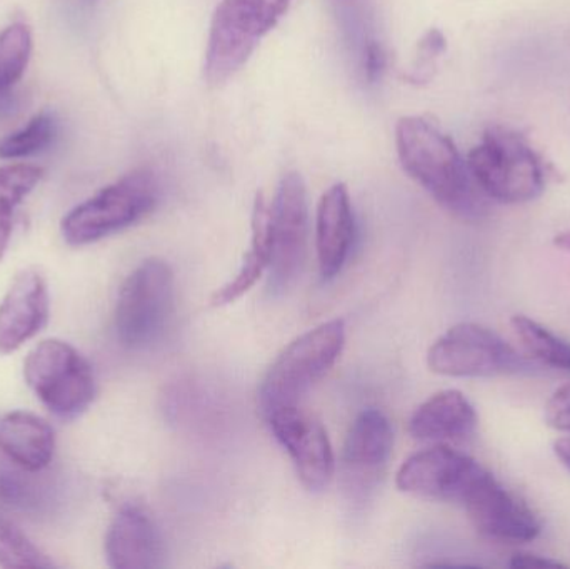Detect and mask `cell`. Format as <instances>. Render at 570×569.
Wrapping results in <instances>:
<instances>
[{"label":"cell","instance_id":"obj_29","mask_svg":"<svg viewBox=\"0 0 570 569\" xmlns=\"http://www.w3.org/2000/svg\"><path fill=\"white\" fill-rule=\"evenodd\" d=\"M20 106H22V99H20L16 90L12 89L0 92V119L19 112Z\"/></svg>","mask_w":570,"mask_h":569},{"label":"cell","instance_id":"obj_19","mask_svg":"<svg viewBox=\"0 0 570 569\" xmlns=\"http://www.w3.org/2000/svg\"><path fill=\"white\" fill-rule=\"evenodd\" d=\"M271 259H273V244H271L269 200L264 197V194H257L253 210V239H250L249 251L244 257L239 273L214 293L210 304L214 307H224L236 303L256 286L266 271H269Z\"/></svg>","mask_w":570,"mask_h":569},{"label":"cell","instance_id":"obj_17","mask_svg":"<svg viewBox=\"0 0 570 569\" xmlns=\"http://www.w3.org/2000/svg\"><path fill=\"white\" fill-rule=\"evenodd\" d=\"M392 447L394 433L387 416L377 410H365L348 430L342 463L348 477H377L391 458Z\"/></svg>","mask_w":570,"mask_h":569},{"label":"cell","instance_id":"obj_21","mask_svg":"<svg viewBox=\"0 0 570 569\" xmlns=\"http://www.w3.org/2000/svg\"><path fill=\"white\" fill-rule=\"evenodd\" d=\"M511 326L532 363L570 373L569 341L524 314L512 317Z\"/></svg>","mask_w":570,"mask_h":569},{"label":"cell","instance_id":"obj_24","mask_svg":"<svg viewBox=\"0 0 570 569\" xmlns=\"http://www.w3.org/2000/svg\"><path fill=\"white\" fill-rule=\"evenodd\" d=\"M0 567L56 568L57 565L19 527L0 520Z\"/></svg>","mask_w":570,"mask_h":569},{"label":"cell","instance_id":"obj_4","mask_svg":"<svg viewBox=\"0 0 570 569\" xmlns=\"http://www.w3.org/2000/svg\"><path fill=\"white\" fill-rule=\"evenodd\" d=\"M345 346V324L327 321L292 341L267 371L259 403L267 418L284 408L297 406L317 381L327 374Z\"/></svg>","mask_w":570,"mask_h":569},{"label":"cell","instance_id":"obj_22","mask_svg":"<svg viewBox=\"0 0 570 569\" xmlns=\"http://www.w3.org/2000/svg\"><path fill=\"white\" fill-rule=\"evenodd\" d=\"M32 56V33L26 23L16 22L0 32V92L17 86Z\"/></svg>","mask_w":570,"mask_h":569},{"label":"cell","instance_id":"obj_2","mask_svg":"<svg viewBox=\"0 0 570 569\" xmlns=\"http://www.w3.org/2000/svg\"><path fill=\"white\" fill-rule=\"evenodd\" d=\"M472 179L489 199L524 204L546 189V169L529 140L508 127L492 126L469 153Z\"/></svg>","mask_w":570,"mask_h":569},{"label":"cell","instance_id":"obj_6","mask_svg":"<svg viewBox=\"0 0 570 569\" xmlns=\"http://www.w3.org/2000/svg\"><path fill=\"white\" fill-rule=\"evenodd\" d=\"M174 271L166 261L150 257L129 274L117 297L116 333L127 350H147L169 326L176 297Z\"/></svg>","mask_w":570,"mask_h":569},{"label":"cell","instance_id":"obj_11","mask_svg":"<svg viewBox=\"0 0 570 569\" xmlns=\"http://www.w3.org/2000/svg\"><path fill=\"white\" fill-rule=\"evenodd\" d=\"M472 527L489 540L501 543H531L541 534L538 514L515 497L491 471L478 481L461 504Z\"/></svg>","mask_w":570,"mask_h":569},{"label":"cell","instance_id":"obj_8","mask_svg":"<svg viewBox=\"0 0 570 569\" xmlns=\"http://www.w3.org/2000/svg\"><path fill=\"white\" fill-rule=\"evenodd\" d=\"M432 373L449 377H498L525 374L535 364L495 331L475 323L455 324L428 353Z\"/></svg>","mask_w":570,"mask_h":569},{"label":"cell","instance_id":"obj_26","mask_svg":"<svg viewBox=\"0 0 570 569\" xmlns=\"http://www.w3.org/2000/svg\"><path fill=\"white\" fill-rule=\"evenodd\" d=\"M448 49V40L444 33L439 29H431L417 47V57H415L414 66L409 72L407 79L414 84H425L434 77L438 59Z\"/></svg>","mask_w":570,"mask_h":569},{"label":"cell","instance_id":"obj_13","mask_svg":"<svg viewBox=\"0 0 570 569\" xmlns=\"http://www.w3.org/2000/svg\"><path fill=\"white\" fill-rule=\"evenodd\" d=\"M49 320V291L36 269L17 274L0 303V353L10 354L33 340Z\"/></svg>","mask_w":570,"mask_h":569},{"label":"cell","instance_id":"obj_1","mask_svg":"<svg viewBox=\"0 0 570 569\" xmlns=\"http://www.w3.org/2000/svg\"><path fill=\"white\" fill-rule=\"evenodd\" d=\"M395 147L405 173L449 213L481 219L485 196L472 179L451 137L421 116L402 117L395 126Z\"/></svg>","mask_w":570,"mask_h":569},{"label":"cell","instance_id":"obj_7","mask_svg":"<svg viewBox=\"0 0 570 569\" xmlns=\"http://www.w3.org/2000/svg\"><path fill=\"white\" fill-rule=\"evenodd\" d=\"M23 377L40 403L59 418H77L96 398L89 361L66 341L37 344L23 363Z\"/></svg>","mask_w":570,"mask_h":569},{"label":"cell","instance_id":"obj_27","mask_svg":"<svg viewBox=\"0 0 570 569\" xmlns=\"http://www.w3.org/2000/svg\"><path fill=\"white\" fill-rule=\"evenodd\" d=\"M544 420L552 430L570 433V383L559 387L544 408Z\"/></svg>","mask_w":570,"mask_h":569},{"label":"cell","instance_id":"obj_20","mask_svg":"<svg viewBox=\"0 0 570 569\" xmlns=\"http://www.w3.org/2000/svg\"><path fill=\"white\" fill-rule=\"evenodd\" d=\"M43 169L32 164H7L0 167V263L12 239L17 207L42 180Z\"/></svg>","mask_w":570,"mask_h":569},{"label":"cell","instance_id":"obj_10","mask_svg":"<svg viewBox=\"0 0 570 569\" xmlns=\"http://www.w3.org/2000/svg\"><path fill=\"white\" fill-rule=\"evenodd\" d=\"M488 471L474 458L439 444L405 460L395 481L404 493L462 504Z\"/></svg>","mask_w":570,"mask_h":569},{"label":"cell","instance_id":"obj_23","mask_svg":"<svg viewBox=\"0 0 570 569\" xmlns=\"http://www.w3.org/2000/svg\"><path fill=\"white\" fill-rule=\"evenodd\" d=\"M57 136V120L53 114L40 112L26 127L0 140V159H20L42 153Z\"/></svg>","mask_w":570,"mask_h":569},{"label":"cell","instance_id":"obj_15","mask_svg":"<svg viewBox=\"0 0 570 569\" xmlns=\"http://www.w3.org/2000/svg\"><path fill=\"white\" fill-rule=\"evenodd\" d=\"M106 557L116 569L163 567V538L149 514L137 507L122 508L107 530Z\"/></svg>","mask_w":570,"mask_h":569},{"label":"cell","instance_id":"obj_16","mask_svg":"<svg viewBox=\"0 0 570 569\" xmlns=\"http://www.w3.org/2000/svg\"><path fill=\"white\" fill-rule=\"evenodd\" d=\"M474 404L458 390L435 393L421 404L409 421V433L424 443H458L478 428Z\"/></svg>","mask_w":570,"mask_h":569},{"label":"cell","instance_id":"obj_3","mask_svg":"<svg viewBox=\"0 0 570 569\" xmlns=\"http://www.w3.org/2000/svg\"><path fill=\"white\" fill-rule=\"evenodd\" d=\"M294 0H220L207 37L204 77L213 87L233 79L281 22Z\"/></svg>","mask_w":570,"mask_h":569},{"label":"cell","instance_id":"obj_12","mask_svg":"<svg viewBox=\"0 0 570 569\" xmlns=\"http://www.w3.org/2000/svg\"><path fill=\"white\" fill-rule=\"evenodd\" d=\"M271 430L287 451L298 480L312 493L324 491L334 477V451L321 421L297 406L284 408L269 418Z\"/></svg>","mask_w":570,"mask_h":569},{"label":"cell","instance_id":"obj_28","mask_svg":"<svg viewBox=\"0 0 570 569\" xmlns=\"http://www.w3.org/2000/svg\"><path fill=\"white\" fill-rule=\"evenodd\" d=\"M512 568H562L561 561L551 560V558L539 557L532 553H515L511 560Z\"/></svg>","mask_w":570,"mask_h":569},{"label":"cell","instance_id":"obj_14","mask_svg":"<svg viewBox=\"0 0 570 569\" xmlns=\"http://www.w3.org/2000/svg\"><path fill=\"white\" fill-rule=\"evenodd\" d=\"M355 220L351 196L344 184H334L322 194L315 216V249L322 281L341 273L351 253Z\"/></svg>","mask_w":570,"mask_h":569},{"label":"cell","instance_id":"obj_18","mask_svg":"<svg viewBox=\"0 0 570 569\" xmlns=\"http://www.w3.org/2000/svg\"><path fill=\"white\" fill-rule=\"evenodd\" d=\"M0 451L16 467L40 473L52 463L56 436L36 414L13 411L0 420Z\"/></svg>","mask_w":570,"mask_h":569},{"label":"cell","instance_id":"obj_31","mask_svg":"<svg viewBox=\"0 0 570 569\" xmlns=\"http://www.w3.org/2000/svg\"><path fill=\"white\" fill-rule=\"evenodd\" d=\"M552 243H554V246L558 247V249L570 253V229L559 233L558 236H554V241H552Z\"/></svg>","mask_w":570,"mask_h":569},{"label":"cell","instance_id":"obj_30","mask_svg":"<svg viewBox=\"0 0 570 569\" xmlns=\"http://www.w3.org/2000/svg\"><path fill=\"white\" fill-rule=\"evenodd\" d=\"M554 454L561 461L562 467L570 471V438H562V440L556 441Z\"/></svg>","mask_w":570,"mask_h":569},{"label":"cell","instance_id":"obj_9","mask_svg":"<svg viewBox=\"0 0 570 569\" xmlns=\"http://www.w3.org/2000/svg\"><path fill=\"white\" fill-rule=\"evenodd\" d=\"M269 216L273 244L269 286L271 293L277 296L297 279L307 249V190L301 174L288 173L281 179L269 203Z\"/></svg>","mask_w":570,"mask_h":569},{"label":"cell","instance_id":"obj_25","mask_svg":"<svg viewBox=\"0 0 570 569\" xmlns=\"http://www.w3.org/2000/svg\"><path fill=\"white\" fill-rule=\"evenodd\" d=\"M32 471L16 467H0V501L22 511H39L47 504V491L33 480Z\"/></svg>","mask_w":570,"mask_h":569},{"label":"cell","instance_id":"obj_5","mask_svg":"<svg viewBox=\"0 0 570 569\" xmlns=\"http://www.w3.org/2000/svg\"><path fill=\"white\" fill-rule=\"evenodd\" d=\"M159 193L153 170H134L73 207L60 224L63 241L80 247L120 233L153 213Z\"/></svg>","mask_w":570,"mask_h":569}]
</instances>
